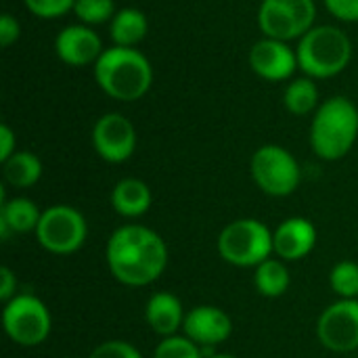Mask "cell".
I'll use <instances>...</instances> for the list:
<instances>
[{
    "mask_svg": "<svg viewBox=\"0 0 358 358\" xmlns=\"http://www.w3.org/2000/svg\"><path fill=\"white\" fill-rule=\"evenodd\" d=\"M329 285L340 300H358V264L350 260L338 262L329 273Z\"/></svg>",
    "mask_w": 358,
    "mask_h": 358,
    "instance_id": "obj_23",
    "label": "cell"
},
{
    "mask_svg": "<svg viewBox=\"0 0 358 358\" xmlns=\"http://www.w3.org/2000/svg\"><path fill=\"white\" fill-rule=\"evenodd\" d=\"M317 336L331 352H355L358 348V300L329 304L317 321Z\"/></svg>",
    "mask_w": 358,
    "mask_h": 358,
    "instance_id": "obj_10",
    "label": "cell"
},
{
    "mask_svg": "<svg viewBox=\"0 0 358 358\" xmlns=\"http://www.w3.org/2000/svg\"><path fill=\"white\" fill-rule=\"evenodd\" d=\"M42 212L27 197H15L0 203V237L6 241L10 235L36 233Z\"/></svg>",
    "mask_w": 358,
    "mask_h": 358,
    "instance_id": "obj_17",
    "label": "cell"
},
{
    "mask_svg": "<svg viewBox=\"0 0 358 358\" xmlns=\"http://www.w3.org/2000/svg\"><path fill=\"white\" fill-rule=\"evenodd\" d=\"M254 285L264 298L283 296L289 289V271L285 266V260L271 256L268 260L258 264L254 273Z\"/></svg>",
    "mask_w": 358,
    "mask_h": 358,
    "instance_id": "obj_21",
    "label": "cell"
},
{
    "mask_svg": "<svg viewBox=\"0 0 358 358\" xmlns=\"http://www.w3.org/2000/svg\"><path fill=\"white\" fill-rule=\"evenodd\" d=\"M153 358H206L203 357V350L191 342L187 336H170V338H164L157 348H155V355Z\"/></svg>",
    "mask_w": 358,
    "mask_h": 358,
    "instance_id": "obj_25",
    "label": "cell"
},
{
    "mask_svg": "<svg viewBox=\"0 0 358 358\" xmlns=\"http://www.w3.org/2000/svg\"><path fill=\"white\" fill-rule=\"evenodd\" d=\"M298 67L313 80L342 73L352 61V40L336 25H315L296 46Z\"/></svg>",
    "mask_w": 358,
    "mask_h": 358,
    "instance_id": "obj_4",
    "label": "cell"
},
{
    "mask_svg": "<svg viewBox=\"0 0 358 358\" xmlns=\"http://www.w3.org/2000/svg\"><path fill=\"white\" fill-rule=\"evenodd\" d=\"M283 103L294 115H308L319 109V86L313 78H296L287 84Z\"/></svg>",
    "mask_w": 358,
    "mask_h": 358,
    "instance_id": "obj_22",
    "label": "cell"
},
{
    "mask_svg": "<svg viewBox=\"0 0 358 358\" xmlns=\"http://www.w3.org/2000/svg\"><path fill=\"white\" fill-rule=\"evenodd\" d=\"M4 180L15 189H29L34 187L42 176V162L38 155L29 151H15L4 164H2Z\"/></svg>",
    "mask_w": 358,
    "mask_h": 358,
    "instance_id": "obj_20",
    "label": "cell"
},
{
    "mask_svg": "<svg viewBox=\"0 0 358 358\" xmlns=\"http://www.w3.org/2000/svg\"><path fill=\"white\" fill-rule=\"evenodd\" d=\"M250 172L254 182L271 197L292 195L302 180L300 164L279 145H262L252 155Z\"/></svg>",
    "mask_w": 358,
    "mask_h": 358,
    "instance_id": "obj_9",
    "label": "cell"
},
{
    "mask_svg": "<svg viewBox=\"0 0 358 358\" xmlns=\"http://www.w3.org/2000/svg\"><path fill=\"white\" fill-rule=\"evenodd\" d=\"M153 195L141 178H124L111 191V208L124 218H138L149 212Z\"/></svg>",
    "mask_w": 358,
    "mask_h": 358,
    "instance_id": "obj_18",
    "label": "cell"
},
{
    "mask_svg": "<svg viewBox=\"0 0 358 358\" xmlns=\"http://www.w3.org/2000/svg\"><path fill=\"white\" fill-rule=\"evenodd\" d=\"M149 31L147 15L138 8L126 6L115 13L109 25V36L115 46H128L134 48Z\"/></svg>",
    "mask_w": 358,
    "mask_h": 358,
    "instance_id": "obj_19",
    "label": "cell"
},
{
    "mask_svg": "<svg viewBox=\"0 0 358 358\" xmlns=\"http://www.w3.org/2000/svg\"><path fill=\"white\" fill-rule=\"evenodd\" d=\"M17 141H15V132L10 130V126L0 124V162L4 164L17 149H15Z\"/></svg>",
    "mask_w": 358,
    "mask_h": 358,
    "instance_id": "obj_31",
    "label": "cell"
},
{
    "mask_svg": "<svg viewBox=\"0 0 358 358\" xmlns=\"http://www.w3.org/2000/svg\"><path fill=\"white\" fill-rule=\"evenodd\" d=\"M315 0H262L258 8V27L264 38L300 40L315 27Z\"/></svg>",
    "mask_w": 358,
    "mask_h": 358,
    "instance_id": "obj_8",
    "label": "cell"
},
{
    "mask_svg": "<svg viewBox=\"0 0 358 358\" xmlns=\"http://www.w3.org/2000/svg\"><path fill=\"white\" fill-rule=\"evenodd\" d=\"M218 254L233 266L256 268L275 254L273 231L256 218L233 220L218 235Z\"/></svg>",
    "mask_w": 358,
    "mask_h": 358,
    "instance_id": "obj_5",
    "label": "cell"
},
{
    "mask_svg": "<svg viewBox=\"0 0 358 358\" xmlns=\"http://www.w3.org/2000/svg\"><path fill=\"white\" fill-rule=\"evenodd\" d=\"M36 237L46 252L55 256H69L86 243L88 224L80 210L57 203L42 212Z\"/></svg>",
    "mask_w": 358,
    "mask_h": 358,
    "instance_id": "obj_7",
    "label": "cell"
},
{
    "mask_svg": "<svg viewBox=\"0 0 358 358\" xmlns=\"http://www.w3.org/2000/svg\"><path fill=\"white\" fill-rule=\"evenodd\" d=\"M4 334L23 348H34L50 336L52 319L46 304L31 294H17L2 308Z\"/></svg>",
    "mask_w": 358,
    "mask_h": 358,
    "instance_id": "obj_6",
    "label": "cell"
},
{
    "mask_svg": "<svg viewBox=\"0 0 358 358\" xmlns=\"http://www.w3.org/2000/svg\"><path fill=\"white\" fill-rule=\"evenodd\" d=\"M73 13L84 25H101L115 17V2L113 0H76Z\"/></svg>",
    "mask_w": 358,
    "mask_h": 358,
    "instance_id": "obj_24",
    "label": "cell"
},
{
    "mask_svg": "<svg viewBox=\"0 0 358 358\" xmlns=\"http://www.w3.org/2000/svg\"><path fill=\"white\" fill-rule=\"evenodd\" d=\"M185 336L195 342L201 350H212L218 344L227 342L233 334L231 317L218 306H195L185 315L182 323Z\"/></svg>",
    "mask_w": 358,
    "mask_h": 358,
    "instance_id": "obj_12",
    "label": "cell"
},
{
    "mask_svg": "<svg viewBox=\"0 0 358 358\" xmlns=\"http://www.w3.org/2000/svg\"><path fill=\"white\" fill-rule=\"evenodd\" d=\"M145 319L147 325L162 338L176 336L178 329H182L185 323V308L180 300L170 292H157L147 300L145 306Z\"/></svg>",
    "mask_w": 358,
    "mask_h": 358,
    "instance_id": "obj_16",
    "label": "cell"
},
{
    "mask_svg": "<svg viewBox=\"0 0 358 358\" xmlns=\"http://www.w3.org/2000/svg\"><path fill=\"white\" fill-rule=\"evenodd\" d=\"M21 36V25L19 21L10 15V13H4L0 17V44L4 48H8L10 44H15Z\"/></svg>",
    "mask_w": 358,
    "mask_h": 358,
    "instance_id": "obj_29",
    "label": "cell"
},
{
    "mask_svg": "<svg viewBox=\"0 0 358 358\" xmlns=\"http://www.w3.org/2000/svg\"><path fill=\"white\" fill-rule=\"evenodd\" d=\"M105 258L111 275L122 285L145 287L164 275L168 245L155 231L143 224H126L111 233Z\"/></svg>",
    "mask_w": 358,
    "mask_h": 358,
    "instance_id": "obj_1",
    "label": "cell"
},
{
    "mask_svg": "<svg viewBox=\"0 0 358 358\" xmlns=\"http://www.w3.org/2000/svg\"><path fill=\"white\" fill-rule=\"evenodd\" d=\"M94 80L107 96L132 103L149 92L153 67L141 50L113 44L111 48H105L94 63Z\"/></svg>",
    "mask_w": 358,
    "mask_h": 358,
    "instance_id": "obj_2",
    "label": "cell"
},
{
    "mask_svg": "<svg viewBox=\"0 0 358 358\" xmlns=\"http://www.w3.org/2000/svg\"><path fill=\"white\" fill-rule=\"evenodd\" d=\"M206 358H237V357H233V355H224V352H214V355H210V357H206Z\"/></svg>",
    "mask_w": 358,
    "mask_h": 358,
    "instance_id": "obj_32",
    "label": "cell"
},
{
    "mask_svg": "<svg viewBox=\"0 0 358 358\" xmlns=\"http://www.w3.org/2000/svg\"><path fill=\"white\" fill-rule=\"evenodd\" d=\"M92 147L96 155L109 164H122L136 149L134 124L122 113H105L92 128Z\"/></svg>",
    "mask_w": 358,
    "mask_h": 358,
    "instance_id": "obj_11",
    "label": "cell"
},
{
    "mask_svg": "<svg viewBox=\"0 0 358 358\" xmlns=\"http://www.w3.org/2000/svg\"><path fill=\"white\" fill-rule=\"evenodd\" d=\"M17 296V277L8 266L0 268V300L8 302Z\"/></svg>",
    "mask_w": 358,
    "mask_h": 358,
    "instance_id": "obj_30",
    "label": "cell"
},
{
    "mask_svg": "<svg viewBox=\"0 0 358 358\" xmlns=\"http://www.w3.org/2000/svg\"><path fill=\"white\" fill-rule=\"evenodd\" d=\"M88 358H143L138 348L124 340H107L99 344Z\"/></svg>",
    "mask_w": 358,
    "mask_h": 358,
    "instance_id": "obj_27",
    "label": "cell"
},
{
    "mask_svg": "<svg viewBox=\"0 0 358 358\" xmlns=\"http://www.w3.org/2000/svg\"><path fill=\"white\" fill-rule=\"evenodd\" d=\"M323 2L336 19L358 23V0H323Z\"/></svg>",
    "mask_w": 358,
    "mask_h": 358,
    "instance_id": "obj_28",
    "label": "cell"
},
{
    "mask_svg": "<svg viewBox=\"0 0 358 358\" xmlns=\"http://www.w3.org/2000/svg\"><path fill=\"white\" fill-rule=\"evenodd\" d=\"M358 138V107L348 96H331L319 105L310 124V147L325 159L336 162L350 153Z\"/></svg>",
    "mask_w": 358,
    "mask_h": 358,
    "instance_id": "obj_3",
    "label": "cell"
},
{
    "mask_svg": "<svg viewBox=\"0 0 358 358\" xmlns=\"http://www.w3.org/2000/svg\"><path fill=\"white\" fill-rule=\"evenodd\" d=\"M317 245V229L308 218L294 216L273 231V250L285 262L306 258Z\"/></svg>",
    "mask_w": 358,
    "mask_h": 358,
    "instance_id": "obj_15",
    "label": "cell"
},
{
    "mask_svg": "<svg viewBox=\"0 0 358 358\" xmlns=\"http://www.w3.org/2000/svg\"><path fill=\"white\" fill-rule=\"evenodd\" d=\"M250 67L256 76L268 82H283L300 69L296 50L287 42L275 38H262L252 46Z\"/></svg>",
    "mask_w": 358,
    "mask_h": 358,
    "instance_id": "obj_13",
    "label": "cell"
},
{
    "mask_svg": "<svg viewBox=\"0 0 358 358\" xmlns=\"http://www.w3.org/2000/svg\"><path fill=\"white\" fill-rule=\"evenodd\" d=\"M55 50L65 65L84 67V65H94L105 48L101 36L90 25L78 23V25H67L57 34Z\"/></svg>",
    "mask_w": 358,
    "mask_h": 358,
    "instance_id": "obj_14",
    "label": "cell"
},
{
    "mask_svg": "<svg viewBox=\"0 0 358 358\" xmlns=\"http://www.w3.org/2000/svg\"><path fill=\"white\" fill-rule=\"evenodd\" d=\"M27 10L40 19H59L67 10H73L76 0H23Z\"/></svg>",
    "mask_w": 358,
    "mask_h": 358,
    "instance_id": "obj_26",
    "label": "cell"
}]
</instances>
